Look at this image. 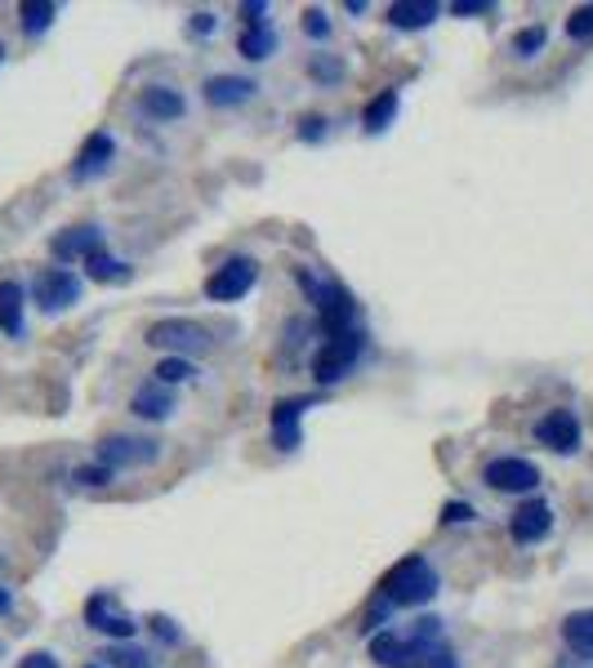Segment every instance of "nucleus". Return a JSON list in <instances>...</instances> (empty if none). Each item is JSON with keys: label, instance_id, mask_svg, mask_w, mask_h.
<instances>
[{"label": "nucleus", "instance_id": "nucleus-1", "mask_svg": "<svg viewBox=\"0 0 593 668\" xmlns=\"http://www.w3.org/2000/svg\"><path fill=\"white\" fill-rule=\"evenodd\" d=\"M438 588H442V580H438L434 566L424 562V557H402V562L384 575L375 606L366 610V629L384 624V616H389L393 606H428V601L438 597Z\"/></svg>", "mask_w": 593, "mask_h": 668}, {"label": "nucleus", "instance_id": "nucleus-2", "mask_svg": "<svg viewBox=\"0 0 593 668\" xmlns=\"http://www.w3.org/2000/svg\"><path fill=\"white\" fill-rule=\"evenodd\" d=\"M299 286L308 290V299L317 303V321L327 334H344V330H357V308H353V295L340 286V282H321L308 267H299Z\"/></svg>", "mask_w": 593, "mask_h": 668}, {"label": "nucleus", "instance_id": "nucleus-3", "mask_svg": "<svg viewBox=\"0 0 593 668\" xmlns=\"http://www.w3.org/2000/svg\"><path fill=\"white\" fill-rule=\"evenodd\" d=\"M361 357V330H344V334H327V344L312 357V374L317 383H340Z\"/></svg>", "mask_w": 593, "mask_h": 668}, {"label": "nucleus", "instance_id": "nucleus-4", "mask_svg": "<svg viewBox=\"0 0 593 668\" xmlns=\"http://www.w3.org/2000/svg\"><path fill=\"white\" fill-rule=\"evenodd\" d=\"M254 276H259V263L254 259H228V263H220L210 276H205V295L214 299V303H237L241 295H250V286H254Z\"/></svg>", "mask_w": 593, "mask_h": 668}, {"label": "nucleus", "instance_id": "nucleus-5", "mask_svg": "<svg viewBox=\"0 0 593 668\" xmlns=\"http://www.w3.org/2000/svg\"><path fill=\"white\" fill-rule=\"evenodd\" d=\"M161 445L152 437H103L98 441V464L103 468H134V464H156Z\"/></svg>", "mask_w": 593, "mask_h": 668}, {"label": "nucleus", "instance_id": "nucleus-6", "mask_svg": "<svg viewBox=\"0 0 593 668\" xmlns=\"http://www.w3.org/2000/svg\"><path fill=\"white\" fill-rule=\"evenodd\" d=\"M147 344L152 348H170V353H205L210 348V330L197 325V321L170 317V321H156L147 330Z\"/></svg>", "mask_w": 593, "mask_h": 668}, {"label": "nucleus", "instance_id": "nucleus-7", "mask_svg": "<svg viewBox=\"0 0 593 668\" xmlns=\"http://www.w3.org/2000/svg\"><path fill=\"white\" fill-rule=\"evenodd\" d=\"M85 620H90V629H98V633H107V637H117V642H130L134 637V616L117 601V593H94L90 601H85Z\"/></svg>", "mask_w": 593, "mask_h": 668}, {"label": "nucleus", "instance_id": "nucleus-8", "mask_svg": "<svg viewBox=\"0 0 593 668\" xmlns=\"http://www.w3.org/2000/svg\"><path fill=\"white\" fill-rule=\"evenodd\" d=\"M32 295H36V303L45 312H63V308H72L81 299V276L68 272V267H45L32 282Z\"/></svg>", "mask_w": 593, "mask_h": 668}, {"label": "nucleus", "instance_id": "nucleus-9", "mask_svg": "<svg viewBox=\"0 0 593 668\" xmlns=\"http://www.w3.org/2000/svg\"><path fill=\"white\" fill-rule=\"evenodd\" d=\"M428 646H438V642H419L411 633H380V637H370V655L380 659V664H389V668H419Z\"/></svg>", "mask_w": 593, "mask_h": 668}, {"label": "nucleus", "instance_id": "nucleus-10", "mask_svg": "<svg viewBox=\"0 0 593 668\" xmlns=\"http://www.w3.org/2000/svg\"><path fill=\"white\" fill-rule=\"evenodd\" d=\"M487 486H496V490H505V494H526V490L541 486V468H535L531 460H518V455L491 460V464H487Z\"/></svg>", "mask_w": 593, "mask_h": 668}, {"label": "nucleus", "instance_id": "nucleus-11", "mask_svg": "<svg viewBox=\"0 0 593 668\" xmlns=\"http://www.w3.org/2000/svg\"><path fill=\"white\" fill-rule=\"evenodd\" d=\"M549 530H554V509L545 504V499H526V504L513 513V522H509V535L518 544H541Z\"/></svg>", "mask_w": 593, "mask_h": 668}, {"label": "nucleus", "instance_id": "nucleus-12", "mask_svg": "<svg viewBox=\"0 0 593 668\" xmlns=\"http://www.w3.org/2000/svg\"><path fill=\"white\" fill-rule=\"evenodd\" d=\"M535 441L549 445V451H558V455H571L576 445H580V424H576V415H571V410H549L541 424H535Z\"/></svg>", "mask_w": 593, "mask_h": 668}, {"label": "nucleus", "instance_id": "nucleus-13", "mask_svg": "<svg viewBox=\"0 0 593 668\" xmlns=\"http://www.w3.org/2000/svg\"><path fill=\"white\" fill-rule=\"evenodd\" d=\"M304 410H312V397H286L273 406V445H282V451H295L299 445V419Z\"/></svg>", "mask_w": 593, "mask_h": 668}, {"label": "nucleus", "instance_id": "nucleus-14", "mask_svg": "<svg viewBox=\"0 0 593 668\" xmlns=\"http://www.w3.org/2000/svg\"><path fill=\"white\" fill-rule=\"evenodd\" d=\"M112 156H117V143H112V134H103V130H98V134H90V139H85V147L76 152L72 179H76V183H85L90 175H103V170H107V160H112Z\"/></svg>", "mask_w": 593, "mask_h": 668}, {"label": "nucleus", "instance_id": "nucleus-15", "mask_svg": "<svg viewBox=\"0 0 593 668\" xmlns=\"http://www.w3.org/2000/svg\"><path fill=\"white\" fill-rule=\"evenodd\" d=\"M49 250H54V259H59V263H72V259L85 263L94 250H103V232L90 228V223H85V228H68V232H59V237L49 241Z\"/></svg>", "mask_w": 593, "mask_h": 668}, {"label": "nucleus", "instance_id": "nucleus-16", "mask_svg": "<svg viewBox=\"0 0 593 668\" xmlns=\"http://www.w3.org/2000/svg\"><path fill=\"white\" fill-rule=\"evenodd\" d=\"M139 111H143V117H152V121H179L183 111H188V103L170 85H152V90L139 94Z\"/></svg>", "mask_w": 593, "mask_h": 668}, {"label": "nucleus", "instance_id": "nucleus-17", "mask_svg": "<svg viewBox=\"0 0 593 668\" xmlns=\"http://www.w3.org/2000/svg\"><path fill=\"white\" fill-rule=\"evenodd\" d=\"M562 642L580 664H593V610H571L562 620Z\"/></svg>", "mask_w": 593, "mask_h": 668}, {"label": "nucleus", "instance_id": "nucleus-18", "mask_svg": "<svg viewBox=\"0 0 593 668\" xmlns=\"http://www.w3.org/2000/svg\"><path fill=\"white\" fill-rule=\"evenodd\" d=\"M130 410L139 415V419H170L175 415V393L166 383H143L139 393H134V402H130Z\"/></svg>", "mask_w": 593, "mask_h": 668}, {"label": "nucleus", "instance_id": "nucleus-19", "mask_svg": "<svg viewBox=\"0 0 593 668\" xmlns=\"http://www.w3.org/2000/svg\"><path fill=\"white\" fill-rule=\"evenodd\" d=\"M442 10L434 5V0H398V5L389 10V23L393 27H402V32H419V27H428Z\"/></svg>", "mask_w": 593, "mask_h": 668}, {"label": "nucleus", "instance_id": "nucleus-20", "mask_svg": "<svg viewBox=\"0 0 593 668\" xmlns=\"http://www.w3.org/2000/svg\"><path fill=\"white\" fill-rule=\"evenodd\" d=\"M254 94V81H246V76H210L205 81V98L214 103V107H237V103H246Z\"/></svg>", "mask_w": 593, "mask_h": 668}, {"label": "nucleus", "instance_id": "nucleus-21", "mask_svg": "<svg viewBox=\"0 0 593 668\" xmlns=\"http://www.w3.org/2000/svg\"><path fill=\"white\" fill-rule=\"evenodd\" d=\"M393 117H398V90H384L380 98H370V103H366L361 126H366V134H380V130L393 126Z\"/></svg>", "mask_w": 593, "mask_h": 668}, {"label": "nucleus", "instance_id": "nucleus-22", "mask_svg": "<svg viewBox=\"0 0 593 668\" xmlns=\"http://www.w3.org/2000/svg\"><path fill=\"white\" fill-rule=\"evenodd\" d=\"M0 330L23 334V286L19 282H0Z\"/></svg>", "mask_w": 593, "mask_h": 668}, {"label": "nucleus", "instance_id": "nucleus-23", "mask_svg": "<svg viewBox=\"0 0 593 668\" xmlns=\"http://www.w3.org/2000/svg\"><path fill=\"white\" fill-rule=\"evenodd\" d=\"M54 19H59V5H54V0H27V5H19V23H23L27 36L49 32Z\"/></svg>", "mask_w": 593, "mask_h": 668}, {"label": "nucleus", "instance_id": "nucleus-24", "mask_svg": "<svg viewBox=\"0 0 593 668\" xmlns=\"http://www.w3.org/2000/svg\"><path fill=\"white\" fill-rule=\"evenodd\" d=\"M277 49V36H273V27H268V23H250L246 32H241V53H246V59H268V53H273Z\"/></svg>", "mask_w": 593, "mask_h": 668}, {"label": "nucleus", "instance_id": "nucleus-25", "mask_svg": "<svg viewBox=\"0 0 593 668\" xmlns=\"http://www.w3.org/2000/svg\"><path fill=\"white\" fill-rule=\"evenodd\" d=\"M85 272L94 276V282H121V276L130 272L121 259H112V254H107V250H94L90 259H85Z\"/></svg>", "mask_w": 593, "mask_h": 668}, {"label": "nucleus", "instance_id": "nucleus-26", "mask_svg": "<svg viewBox=\"0 0 593 668\" xmlns=\"http://www.w3.org/2000/svg\"><path fill=\"white\" fill-rule=\"evenodd\" d=\"M156 383H166V387H175V383H183V379H192L197 370H192V361L188 357H166V361H161L156 370Z\"/></svg>", "mask_w": 593, "mask_h": 668}, {"label": "nucleus", "instance_id": "nucleus-27", "mask_svg": "<svg viewBox=\"0 0 593 668\" xmlns=\"http://www.w3.org/2000/svg\"><path fill=\"white\" fill-rule=\"evenodd\" d=\"M545 40H549L545 27H526V32L513 36V53H518V59H531V53H541V49H545Z\"/></svg>", "mask_w": 593, "mask_h": 668}, {"label": "nucleus", "instance_id": "nucleus-28", "mask_svg": "<svg viewBox=\"0 0 593 668\" xmlns=\"http://www.w3.org/2000/svg\"><path fill=\"white\" fill-rule=\"evenodd\" d=\"M567 36H571V40H593V5H580V10L567 19Z\"/></svg>", "mask_w": 593, "mask_h": 668}, {"label": "nucleus", "instance_id": "nucleus-29", "mask_svg": "<svg viewBox=\"0 0 593 668\" xmlns=\"http://www.w3.org/2000/svg\"><path fill=\"white\" fill-rule=\"evenodd\" d=\"M308 72H312L317 81H340V76H344V63L331 59V53H317V59L308 63Z\"/></svg>", "mask_w": 593, "mask_h": 668}, {"label": "nucleus", "instance_id": "nucleus-30", "mask_svg": "<svg viewBox=\"0 0 593 668\" xmlns=\"http://www.w3.org/2000/svg\"><path fill=\"white\" fill-rule=\"evenodd\" d=\"M103 659H107V668H152V659L143 651H107Z\"/></svg>", "mask_w": 593, "mask_h": 668}, {"label": "nucleus", "instance_id": "nucleus-31", "mask_svg": "<svg viewBox=\"0 0 593 668\" xmlns=\"http://www.w3.org/2000/svg\"><path fill=\"white\" fill-rule=\"evenodd\" d=\"M299 139L304 143H321V139H327V117H304L299 121Z\"/></svg>", "mask_w": 593, "mask_h": 668}, {"label": "nucleus", "instance_id": "nucleus-32", "mask_svg": "<svg viewBox=\"0 0 593 668\" xmlns=\"http://www.w3.org/2000/svg\"><path fill=\"white\" fill-rule=\"evenodd\" d=\"M419 668H460V664H455V655L447 646H428V655L419 659Z\"/></svg>", "mask_w": 593, "mask_h": 668}, {"label": "nucleus", "instance_id": "nucleus-33", "mask_svg": "<svg viewBox=\"0 0 593 668\" xmlns=\"http://www.w3.org/2000/svg\"><path fill=\"white\" fill-rule=\"evenodd\" d=\"M304 27H308L317 40H327V36H331V23H327V14H321V10H308V14H304Z\"/></svg>", "mask_w": 593, "mask_h": 668}, {"label": "nucleus", "instance_id": "nucleus-34", "mask_svg": "<svg viewBox=\"0 0 593 668\" xmlns=\"http://www.w3.org/2000/svg\"><path fill=\"white\" fill-rule=\"evenodd\" d=\"M147 624H152V633H156L161 642H179V629H175V620H166V616H152Z\"/></svg>", "mask_w": 593, "mask_h": 668}, {"label": "nucleus", "instance_id": "nucleus-35", "mask_svg": "<svg viewBox=\"0 0 593 668\" xmlns=\"http://www.w3.org/2000/svg\"><path fill=\"white\" fill-rule=\"evenodd\" d=\"M491 0H451V14H487Z\"/></svg>", "mask_w": 593, "mask_h": 668}, {"label": "nucleus", "instance_id": "nucleus-36", "mask_svg": "<svg viewBox=\"0 0 593 668\" xmlns=\"http://www.w3.org/2000/svg\"><path fill=\"white\" fill-rule=\"evenodd\" d=\"M107 477H112V468H103V464H98V468H81V473H76V481H81V486H103Z\"/></svg>", "mask_w": 593, "mask_h": 668}, {"label": "nucleus", "instance_id": "nucleus-37", "mask_svg": "<svg viewBox=\"0 0 593 668\" xmlns=\"http://www.w3.org/2000/svg\"><path fill=\"white\" fill-rule=\"evenodd\" d=\"M442 522H473V509L464 504V499H455V504L442 509Z\"/></svg>", "mask_w": 593, "mask_h": 668}, {"label": "nucleus", "instance_id": "nucleus-38", "mask_svg": "<svg viewBox=\"0 0 593 668\" xmlns=\"http://www.w3.org/2000/svg\"><path fill=\"white\" fill-rule=\"evenodd\" d=\"M19 668H59V659H54L49 651H32V655H27Z\"/></svg>", "mask_w": 593, "mask_h": 668}, {"label": "nucleus", "instance_id": "nucleus-39", "mask_svg": "<svg viewBox=\"0 0 593 668\" xmlns=\"http://www.w3.org/2000/svg\"><path fill=\"white\" fill-rule=\"evenodd\" d=\"M197 36H205V32H214V14H192V23H188Z\"/></svg>", "mask_w": 593, "mask_h": 668}, {"label": "nucleus", "instance_id": "nucleus-40", "mask_svg": "<svg viewBox=\"0 0 593 668\" xmlns=\"http://www.w3.org/2000/svg\"><path fill=\"white\" fill-rule=\"evenodd\" d=\"M10 606H14V601H10V593H5V588H0V616H5V610H10Z\"/></svg>", "mask_w": 593, "mask_h": 668}, {"label": "nucleus", "instance_id": "nucleus-41", "mask_svg": "<svg viewBox=\"0 0 593 668\" xmlns=\"http://www.w3.org/2000/svg\"><path fill=\"white\" fill-rule=\"evenodd\" d=\"M85 668H107V664H85Z\"/></svg>", "mask_w": 593, "mask_h": 668}, {"label": "nucleus", "instance_id": "nucleus-42", "mask_svg": "<svg viewBox=\"0 0 593 668\" xmlns=\"http://www.w3.org/2000/svg\"><path fill=\"white\" fill-rule=\"evenodd\" d=\"M0 59H5V45H0Z\"/></svg>", "mask_w": 593, "mask_h": 668}, {"label": "nucleus", "instance_id": "nucleus-43", "mask_svg": "<svg viewBox=\"0 0 593 668\" xmlns=\"http://www.w3.org/2000/svg\"><path fill=\"white\" fill-rule=\"evenodd\" d=\"M571 668H576V664H571ZM580 668H593V664H580Z\"/></svg>", "mask_w": 593, "mask_h": 668}]
</instances>
